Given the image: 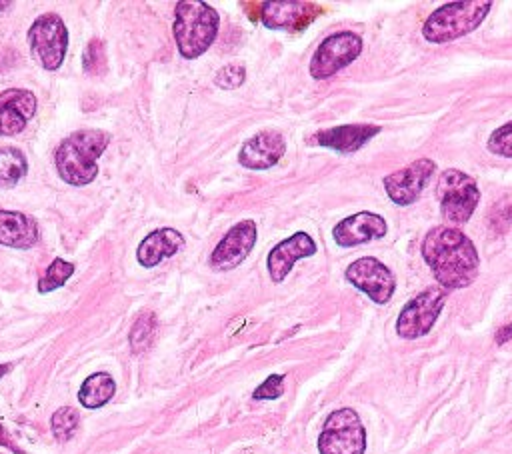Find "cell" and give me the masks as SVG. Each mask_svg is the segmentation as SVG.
Returning <instances> with one entry per match:
<instances>
[{"label":"cell","mask_w":512,"mask_h":454,"mask_svg":"<svg viewBox=\"0 0 512 454\" xmlns=\"http://www.w3.org/2000/svg\"><path fill=\"white\" fill-rule=\"evenodd\" d=\"M422 258L444 290L470 286L480 270L474 242L454 226H434L422 240Z\"/></svg>","instance_id":"6da1fadb"},{"label":"cell","mask_w":512,"mask_h":454,"mask_svg":"<svg viewBox=\"0 0 512 454\" xmlns=\"http://www.w3.org/2000/svg\"><path fill=\"white\" fill-rule=\"evenodd\" d=\"M110 144V134L100 128H82L66 136L54 150L58 176L70 186H88L98 174V158Z\"/></svg>","instance_id":"7a4b0ae2"},{"label":"cell","mask_w":512,"mask_h":454,"mask_svg":"<svg viewBox=\"0 0 512 454\" xmlns=\"http://www.w3.org/2000/svg\"><path fill=\"white\" fill-rule=\"evenodd\" d=\"M220 26L218 12L206 2L180 0L174 10V40L178 52L188 58H200L216 40Z\"/></svg>","instance_id":"3957f363"},{"label":"cell","mask_w":512,"mask_h":454,"mask_svg":"<svg viewBox=\"0 0 512 454\" xmlns=\"http://www.w3.org/2000/svg\"><path fill=\"white\" fill-rule=\"evenodd\" d=\"M492 2L488 0H462L436 8L422 26V36L432 44L452 42L476 30L488 16Z\"/></svg>","instance_id":"277c9868"},{"label":"cell","mask_w":512,"mask_h":454,"mask_svg":"<svg viewBox=\"0 0 512 454\" xmlns=\"http://www.w3.org/2000/svg\"><path fill=\"white\" fill-rule=\"evenodd\" d=\"M436 196L442 218L450 224H464L474 214L480 202V188L472 176L458 168H448L440 174Z\"/></svg>","instance_id":"5b68a950"},{"label":"cell","mask_w":512,"mask_h":454,"mask_svg":"<svg viewBox=\"0 0 512 454\" xmlns=\"http://www.w3.org/2000/svg\"><path fill=\"white\" fill-rule=\"evenodd\" d=\"M320 454H364L366 452V428L356 410L338 408L324 420L318 436Z\"/></svg>","instance_id":"8992f818"},{"label":"cell","mask_w":512,"mask_h":454,"mask_svg":"<svg viewBox=\"0 0 512 454\" xmlns=\"http://www.w3.org/2000/svg\"><path fill=\"white\" fill-rule=\"evenodd\" d=\"M28 44L32 58L46 70H58L68 50V30L56 12L40 14L30 30Z\"/></svg>","instance_id":"52a82bcc"},{"label":"cell","mask_w":512,"mask_h":454,"mask_svg":"<svg viewBox=\"0 0 512 454\" xmlns=\"http://www.w3.org/2000/svg\"><path fill=\"white\" fill-rule=\"evenodd\" d=\"M448 298V290L440 288H426L416 294L398 314L396 318V334L404 340H416L426 336L432 326L436 324L444 304Z\"/></svg>","instance_id":"ba28073f"},{"label":"cell","mask_w":512,"mask_h":454,"mask_svg":"<svg viewBox=\"0 0 512 454\" xmlns=\"http://www.w3.org/2000/svg\"><path fill=\"white\" fill-rule=\"evenodd\" d=\"M362 52V38L356 32L342 30L326 36L312 54L310 74L316 80H326L338 70L352 64Z\"/></svg>","instance_id":"9c48e42d"},{"label":"cell","mask_w":512,"mask_h":454,"mask_svg":"<svg viewBox=\"0 0 512 454\" xmlns=\"http://www.w3.org/2000/svg\"><path fill=\"white\" fill-rule=\"evenodd\" d=\"M344 276L352 286L362 290L376 304H386L396 290V278L392 270L374 256H362L354 260L346 268Z\"/></svg>","instance_id":"30bf717a"},{"label":"cell","mask_w":512,"mask_h":454,"mask_svg":"<svg viewBox=\"0 0 512 454\" xmlns=\"http://www.w3.org/2000/svg\"><path fill=\"white\" fill-rule=\"evenodd\" d=\"M434 170H436L434 160L418 158L412 164H408L406 168L384 176V190L394 204L408 206L420 198V194L428 186Z\"/></svg>","instance_id":"8fae6325"},{"label":"cell","mask_w":512,"mask_h":454,"mask_svg":"<svg viewBox=\"0 0 512 454\" xmlns=\"http://www.w3.org/2000/svg\"><path fill=\"white\" fill-rule=\"evenodd\" d=\"M254 244H256L254 220H250V218L240 220L222 236V240L212 250L210 266L220 272L232 270L246 260V256L250 254Z\"/></svg>","instance_id":"7c38bea8"},{"label":"cell","mask_w":512,"mask_h":454,"mask_svg":"<svg viewBox=\"0 0 512 454\" xmlns=\"http://www.w3.org/2000/svg\"><path fill=\"white\" fill-rule=\"evenodd\" d=\"M284 152L286 140L280 132L260 130L242 144L238 162L248 170H268L280 162Z\"/></svg>","instance_id":"4fadbf2b"},{"label":"cell","mask_w":512,"mask_h":454,"mask_svg":"<svg viewBox=\"0 0 512 454\" xmlns=\"http://www.w3.org/2000/svg\"><path fill=\"white\" fill-rule=\"evenodd\" d=\"M320 8L312 2L302 0H280V2H264L260 16L266 28L272 30H302L316 16Z\"/></svg>","instance_id":"5bb4252c"},{"label":"cell","mask_w":512,"mask_h":454,"mask_svg":"<svg viewBox=\"0 0 512 454\" xmlns=\"http://www.w3.org/2000/svg\"><path fill=\"white\" fill-rule=\"evenodd\" d=\"M38 100L26 88H8L0 92V134H20L36 114Z\"/></svg>","instance_id":"9a60e30c"},{"label":"cell","mask_w":512,"mask_h":454,"mask_svg":"<svg viewBox=\"0 0 512 454\" xmlns=\"http://www.w3.org/2000/svg\"><path fill=\"white\" fill-rule=\"evenodd\" d=\"M388 226L386 220L380 214L374 212H356L344 220H340L332 228L334 242L342 248L366 244L372 240H378L386 234Z\"/></svg>","instance_id":"2e32d148"},{"label":"cell","mask_w":512,"mask_h":454,"mask_svg":"<svg viewBox=\"0 0 512 454\" xmlns=\"http://www.w3.org/2000/svg\"><path fill=\"white\" fill-rule=\"evenodd\" d=\"M314 252H316V242L306 232H294L286 240L278 242L266 258V266L272 282H282L292 270V266L296 264V260L308 258Z\"/></svg>","instance_id":"e0dca14e"},{"label":"cell","mask_w":512,"mask_h":454,"mask_svg":"<svg viewBox=\"0 0 512 454\" xmlns=\"http://www.w3.org/2000/svg\"><path fill=\"white\" fill-rule=\"evenodd\" d=\"M382 128L376 124H342L334 128L320 130L310 142L336 150L340 154H352L360 150L370 138H374Z\"/></svg>","instance_id":"ac0fdd59"},{"label":"cell","mask_w":512,"mask_h":454,"mask_svg":"<svg viewBox=\"0 0 512 454\" xmlns=\"http://www.w3.org/2000/svg\"><path fill=\"white\" fill-rule=\"evenodd\" d=\"M184 248V236L174 228H156L142 238L136 248V260L144 268L158 266L164 258L174 256Z\"/></svg>","instance_id":"d6986e66"},{"label":"cell","mask_w":512,"mask_h":454,"mask_svg":"<svg viewBox=\"0 0 512 454\" xmlns=\"http://www.w3.org/2000/svg\"><path fill=\"white\" fill-rule=\"evenodd\" d=\"M40 238L34 216L18 210H0V244L16 250L32 248Z\"/></svg>","instance_id":"ffe728a7"},{"label":"cell","mask_w":512,"mask_h":454,"mask_svg":"<svg viewBox=\"0 0 512 454\" xmlns=\"http://www.w3.org/2000/svg\"><path fill=\"white\" fill-rule=\"evenodd\" d=\"M114 392H116L114 378L108 372H94L82 382V386L78 390V400L84 408L94 410V408L108 404L112 400Z\"/></svg>","instance_id":"44dd1931"},{"label":"cell","mask_w":512,"mask_h":454,"mask_svg":"<svg viewBox=\"0 0 512 454\" xmlns=\"http://www.w3.org/2000/svg\"><path fill=\"white\" fill-rule=\"evenodd\" d=\"M28 170V160L24 152L16 146L0 148V188H14Z\"/></svg>","instance_id":"7402d4cb"},{"label":"cell","mask_w":512,"mask_h":454,"mask_svg":"<svg viewBox=\"0 0 512 454\" xmlns=\"http://www.w3.org/2000/svg\"><path fill=\"white\" fill-rule=\"evenodd\" d=\"M74 274V264L72 262H66L62 258H54L44 276L38 280V292L40 294H48L60 286H64V282Z\"/></svg>","instance_id":"603a6c76"},{"label":"cell","mask_w":512,"mask_h":454,"mask_svg":"<svg viewBox=\"0 0 512 454\" xmlns=\"http://www.w3.org/2000/svg\"><path fill=\"white\" fill-rule=\"evenodd\" d=\"M80 424V414L76 408L72 406H62L58 408L52 418H50V428H52V434L56 440L60 442H66L74 436L76 428Z\"/></svg>","instance_id":"cb8c5ba5"},{"label":"cell","mask_w":512,"mask_h":454,"mask_svg":"<svg viewBox=\"0 0 512 454\" xmlns=\"http://www.w3.org/2000/svg\"><path fill=\"white\" fill-rule=\"evenodd\" d=\"M154 332H156V316L150 314V312L142 314V316L134 322V326H132V330H130V346H132V352H136V354L144 352V350L150 346V342H152V338H154Z\"/></svg>","instance_id":"d4e9b609"},{"label":"cell","mask_w":512,"mask_h":454,"mask_svg":"<svg viewBox=\"0 0 512 454\" xmlns=\"http://www.w3.org/2000/svg\"><path fill=\"white\" fill-rule=\"evenodd\" d=\"M82 68L86 74H102L106 70V44L98 38L90 40L82 52Z\"/></svg>","instance_id":"484cf974"},{"label":"cell","mask_w":512,"mask_h":454,"mask_svg":"<svg viewBox=\"0 0 512 454\" xmlns=\"http://www.w3.org/2000/svg\"><path fill=\"white\" fill-rule=\"evenodd\" d=\"M486 146H488V150H490L492 154H496V156L512 158V120L506 122V124H502V126H498V128L490 134Z\"/></svg>","instance_id":"4316f807"},{"label":"cell","mask_w":512,"mask_h":454,"mask_svg":"<svg viewBox=\"0 0 512 454\" xmlns=\"http://www.w3.org/2000/svg\"><path fill=\"white\" fill-rule=\"evenodd\" d=\"M488 224L494 232H504L512 224V194L502 196L488 214Z\"/></svg>","instance_id":"83f0119b"},{"label":"cell","mask_w":512,"mask_h":454,"mask_svg":"<svg viewBox=\"0 0 512 454\" xmlns=\"http://www.w3.org/2000/svg\"><path fill=\"white\" fill-rule=\"evenodd\" d=\"M246 80V70L242 64H226L216 72L214 84L222 90H234Z\"/></svg>","instance_id":"f1b7e54d"},{"label":"cell","mask_w":512,"mask_h":454,"mask_svg":"<svg viewBox=\"0 0 512 454\" xmlns=\"http://www.w3.org/2000/svg\"><path fill=\"white\" fill-rule=\"evenodd\" d=\"M284 392V376L282 374H270L252 394L254 400H276Z\"/></svg>","instance_id":"f546056e"},{"label":"cell","mask_w":512,"mask_h":454,"mask_svg":"<svg viewBox=\"0 0 512 454\" xmlns=\"http://www.w3.org/2000/svg\"><path fill=\"white\" fill-rule=\"evenodd\" d=\"M0 446H6V448H12L16 454H22L14 444H12V440H10V436L6 434V430H4V426L0 424Z\"/></svg>","instance_id":"4dcf8cb0"},{"label":"cell","mask_w":512,"mask_h":454,"mask_svg":"<svg viewBox=\"0 0 512 454\" xmlns=\"http://www.w3.org/2000/svg\"><path fill=\"white\" fill-rule=\"evenodd\" d=\"M512 336V322L508 324V326H504L500 332H498V336H496V340L502 344V342H506L508 338Z\"/></svg>","instance_id":"1f68e13d"},{"label":"cell","mask_w":512,"mask_h":454,"mask_svg":"<svg viewBox=\"0 0 512 454\" xmlns=\"http://www.w3.org/2000/svg\"><path fill=\"white\" fill-rule=\"evenodd\" d=\"M10 368H12L10 364H0V378H2V376H4V374L10 370Z\"/></svg>","instance_id":"d6a6232c"},{"label":"cell","mask_w":512,"mask_h":454,"mask_svg":"<svg viewBox=\"0 0 512 454\" xmlns=\"http://www.w3.org/2000/svg\"><path fill=\"white\" fill-rule=\"evenodd\" d=\"M10 6V2H0V10H4V8H8Z\"/></svg>","instance_id":"836d02e7"}]
</instances>
